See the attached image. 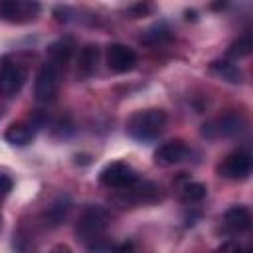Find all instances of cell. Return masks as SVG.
<instances>
[{"instance_id": "6da1fadb", "label": "cell", "mask_w": 253, "mask_h": 253, "mask_svg": "<svg viewBox=\"0 0 253 253\" xmlns=\"http://www.w3.org/2000/svg\"><path fill=\"white\" fill-rule=\"evenodd\" d=\"M166 128V113L162 109H142L130 115L126 123V132L138 142L156 140Z\"/></svg>"}, {"instance_id": "7a4b0ae2", "label": "cell", "mask_w": 253, "mask_h": 253, "mask_svg": "<svg viewBox=\"0 0 253 253\" xmlns=\"http://www.w3.org/2000/svg\"><path fill=\"white\" fill-rule=\"evenodd\" d=\"M107 221H109V215H107L105 208L87 206L81 211V215H79V219L75 223L77 239H81V241H97L101 237V233L105 231Z\"/></svg>"}, {"instance_id": "3957f363", "label": "cell", "mask_w": 253, "mask_h": 253, "mask_svg": "<svg viewBox=\"0 0 253 253\" xmlns=\"http://www.w3.org/2000/svg\"><path fill=\"white\" fill-rule=\"evenodd\" d=\"M59 77H61V65L47 59L40 67L38 77H36V87H34L36 99L40 103H47L55 99L57 89H59Z\"/></svg>"}, {"instance_id": "277c9868", "label": "cell", "mask_w": 253, "mask_h": 253, "mask_svg": "<svg viewBox=\"0 0 253 253\" xmlns=\"http://www.w3.org/2000/svg\"><path fill=\"white\" fill-rule=\"evenodd\" d=\"M245 128V119L237 113H225L221 117H215L211 121H208L202 126V134L206 138H227V136H235L239 132H243Z\"/></svg>"}, {"instance_id": "5b68a950", "label": "cell", "mask_w": 253, "mask_h": 253, "mask_svg": "<svg viewBox=\"0 0 253 253\" xmlns=\"http://www.w3.org/2000/svg\"><path fill=\"white\" fill-rule=\"evenodd\" d=\"M28 79V69L24 63L14 61L10 57H4L0 61V93L6 97H12L20 93Z\"/></svg>"}, {"instance_id": "8992f818", "label": "cell", "mask_w": 253, "mask_h": 253, "mask_svg": "<svg viewBox=\"0 0 253 253\" xmlns=\"http://www.w3.org/2000/svg\"><path fill=\"white\" fill-rule=\"evenodd\" d=\"M99 180L107 188L125 190L128 186H132L138 178H136V172H134V168L130 164H126V162H111L101 170Z\"/></svg>"}, {"instance_id": "52a82bcc", "label": "cell", "mask_w": 253, "mask_h": 253, "mask_svg": "<svg viewBox=\"0 0 253 253\" xmlns=\"http://www.w3.org/2000/svg\"><path fill=\"white\" fill-rule=\"evenodd\" d=\"M219 174L227 180H245L251 174V154L245 148L229 152L219 164Z\"/></svg>"}, {"instance_id": "ba28073f", "label": "cell", "mask_w": 253, "mask_h": 253, "mask_svg": "<svg viewBox=\"0 0 253 253\" xmlns=\"http://www.w3.org/2000/svg\"><path fill=\"white\" fill-rule=\"evenodd\" d=\"M38 14H40L38 2H28V0H4V2H0V16L12 24L30 22Z\"/></svg>"}, {"instance_id": "9c48e42d", "label": "cell", "mask_w": 253, "mask_h": 253, "mask_svg": "<svg viewBox=\"0 0 253 253\" xmlns=\"http://www.w3.org/2000/svg\"><path fill=\"white\" fill-rule=\"evenodd\" d=\"M138 57L132 47L125 43H111L107 47V65L115 73H128L136 67Z\"/></svg>"}, {"instance_id": "30bf717a", "label": "cell", "mask_w": 253, "mask_h": 253, "mask_svg": "<svg viewBox=\"0 0 253 253\" xmlns=\"http://www.w3.org/2000/svg\"><path fill=\"white\" fill-rule=\"evenodd\" d=\"M188 154V146L184 140L176 138V140H168L164 144L158 146V150L154 152V164L158 166H174L178 162H182Z\"/></svg>"}, {"instance_id": "8fae6325", "label": "cell", "mask_w": 253, "mask_h": 253, "mask_svg": "<svg viewBox=\"0 0 253 253\" xmlns=\"http://www.w3.org/2000/svg\"><path fill=\"white\" fill-rule=\"evenodd\" d=\"M34 136H36V126L34 123H28V121L12 123L4 132V140L14 146H26L34 140Z\"/></svg>"}, {"instance_id": "7c38bea8", "label": "cell", "mask_w": 253, "mask_h": 253, "mask_svg": "<svg viewBox=\"0 0 253 253\" xmlns=\"http://www.w3.org/2000/svg\"><path fill=\"white\" fill-rule=\"evenodd\" d=\"M223 225L229 231H245L251 225V213L245 206H231L223 213Z\"/></svg>"}, {"instance_id": "4fadbf2b", "label": "cell", "mask_w": 253, "mask_h": 253, "mask_svg": "<svg viewBox=\"0 0 253 253\" xmlns=\"http://www.w3.org/2000/svg\"><path fill=\"white\" fill-rule=\"evenodd\" d=\"M99 61V47L95 43H87L81 47L79 57H77V75L79 77H89L95 73Z\"/></svg>"}, {"instance_id": "5bb4252c", "label": "cell", "mask_w": 253, "mask_h": 253, "mask_svg": "<svg viewBox=\"0 0 253 253\" xmlns=\"http://www.w3.org/2000/svg\"><path fill=\"white\" fill-rule=\"evenodd\" d=\"M73 47H75V45H73V42H71L69 38H61V40L53 42V43L47 47V59L63 67V65L69 61V57H71V53H73Z\"/></svg>"}, {"instance_id": "9a60e30c", "label": "cell", "mask_w": 253, "mask_h": 253, "mask_svg": "<svg viewBox=\"0 0 253 253\" xmlns=\"http://www.w3.org/2000/svg\"><path fill=\"white\" fill-rule=\"evenodd\" d=\"M211 71H213L215 75H219L221 79L229 81V83H241V81H243V73H241V69H239L235 63L227 61V59L213 61V63H211Z\"/></svg>"}, {"instance_id": "2e32d148", "label": "cell", "mask_w": 253, "mask_h": 253, "mask_svg": "<svg viewBox=\"0 0 253 253\" xmlns=\"http://www.w3.org/2000/svg\"><path fill=\"white\" fill-rule=\"evenodd\" d=\"M69 210H71V202H69V198H67V196H59V198L49 206V210L45 211V219H47V223H49V225H59V223L67 217Z\"/></svg>"}, {"instance_id": "e0dca14e", "label": "cell", "mask_w": 253, "mask_h": 253, "mask_svg": "<svg viewBox=\"0 0 253 253\" xmlns=\"http://www.w3.org/2000/svg\"><path fill=\"white\" fill-rule=\"evenodd\" d=\"M208 194V188L200 182H188L180 188V196L186 204H196V202H202Z\"/></svg>"}, {"instance_id": "ac0fdd59", "label": "cell", "mask_w": 253, "mask_h": 253, "mask_svg": "<svg viewBox=\"0 0 253 253\" xmlns=\"http://www.w3.org/2000/svg\"><path fill=\"white\" fill-rule=\"evenodd\" d=\"M170 40V30L164 26V24H154L150 26L142 36H140V42L144 43H150V45H156V43H162Z\"/></svg>"}, {"instance_id": "d6986e66", "label": "cell", "mask_w": 253, "mask_h": 253, "mask_svg": "<svg viewBox=\"0 0 253 253\" xmlns=\"http://www.w3.org/2000/svg\"><path fill=\"white\" fill-rule=\"evenodd\" d=\"M251 49H253L251 36H243V38H239L237 42H233V43L229 45L227 55H229V57H233V59H239V57L249 55V53H251Z\"/></svg>"}, {"instance_id": "ffe728a7", "label": "cell", "mask_w": 253, "mask_h": 253, "mask_svg": "<svg viewBox=\"0 0 253 253\" xmlns=\"http://www.w3.org/2000/svg\"><path fill=\"white\" fill-rule=\"evenodd\" d=\"M12 188H14V180H12V176L8 174V170L0 168V196L10 194Z\"/></svg>"}, {"instance_id": "44dd1931", "label": "cell", "mask_w": 253, "mask_h": 253, "mask_svg": "<svg viewBox=\"0 0 253 253\" xmlns=\"http://www.w3.org/2000/svg\"><path fill=\"white\" fill-rule=\"evenodd\" d=\"M215 253H243V249L237 241H225L215 249Z\"/></svg>"}, {"instance_id": "7402d4cb", "label": "cell", "mask_w": 253, "mask_h": 253, "mask_svg": "<svg viewBox=\"0 0 253 253\" xmlns=\"http://www.w3.org/2000/svg\"><path fill=\"white\" fill-rule=\"evenodd\" d=\"M150 10V6H146V4H136V6H132L128 12L132 14V18H138V16H142V14H146Z\"/></svg>"}, {"instance_id": "603a6c76", "label": "cell", "mask_w": 253, "mask_h": 253, "mask_svg": "<svg viewBox=\"0 0 253 253\" xmlns=\"http://www.w3.org/2000/svg\"><path fill=\"white\" fill-rule=\"evenodd\" d=\"M113 253H134V245H132L130 241H125V243H121L119 247H115Z\"/></svg>"}, {"instance_id": "cb8c5ba5", "label": "cell", "mask_w": 253, "mask_h": 253, "mask_svg": "<svg viewBox=\"0 0 253 253\" xmlns=\"http://www.w3.org/2000/svg\"><path fill=\"white\" fill-rule=\"evenodd\" d=\"M49 253H71V249H69V245H65V243H59V245H55Z\"/></svg>"}, {"instance_id": "d4e9b609", "label": "cell", "mask_w": 253, "mask_h": 253, "mask_svg": "<svg viewBox=\"0 0 253 253\" xmlns=\"http://www.w3.org/2000/svg\"><path fill=\"white\" fill-rule=\"evenodd\" d=\"M0 227H2V217H0Z\"/></svg>"}]
</instances>
